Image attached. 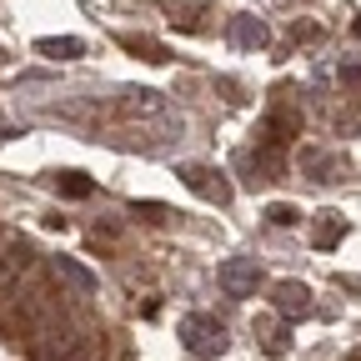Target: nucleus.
Here are the masks:
<instances>
[{
  "label": "nucleus",
  "instance_id": "obj_1",
  "mask_svg": "<svg viewBox=\"0 0 361 361\" xmlns=\"http://www.w3.org/2000/svg\"><path fill=\"white\" fill-rule=\"evenodd\" d=\"M25 271H35V246L25 236H6V241H0V296L20 291Z\"/></svg>",
  "mask_w": 361,
  "mask_h": 361
},
{
  "label": "nucleus",
  "instance_id": "obj_2",
  "mask_svg": "<svg viewBox=\"0 0 361 361\" xmlns=\"http://www.w3.org/2000/svg\"><path fill=\"white\" fill-rule=\"evenodd\" d=\"M180 336H186L191 356H221V351H226V326L216 322V316H206V311L186 316V326H180Z\"/></svg>",
  "mask_w": 361,
  "mask_h": 361
},
{
  "label": "nucleus",
  "instance_id": "obj_3",
  "mask_svg": "<svg viewBox=\"0 0 361 361\" xmlns=\"http://www.w3.org/2000/svg\"><path fill=\"white\" fill-rule=\"evenodd\" d=\"M221 286H226V296H251V291L261 286V266L246 261V256L226 261V266H221Z\"/></svg>",
  "mask_w": 361,
  "mask_h": 361
},
{
  "label": "nucleus",
  "instance_id": "obj_4",
  "mask_svg": "<svg viewBox=\"0 0 361 361\" xmlns=\"http://www.w3.org/2000/svg\"><path fill=\"white\" fill-rule=\"evenodd\" d=\"M186 186H191L196 196L216 201V206H226V201H231V186H226V180H221L211 166H191V171H186Z\"/></svg>",
  "mask_w": 361,
  "mask_h": 361
},
{
  "label": "nucleus",
  "instance_id": "obj_5",
  "mask_svg": "<svg viewBox=\"0 0 361 361\" xmlns=\"http://www.w3.org/2000/svg\"><path fill=\"white\" fill-rule=\"evenodd\" d=\"M276 311H281V316H306V311H311V291H306L301 281H281V286H276Z\"/></svg>",
  "mask_w": 361,
  "mask_h": 361
},
{
  "label": "nucleus",
  "instance_id": "obj_6",
  "mask_svg": "<svg viewBox=\"0 0 361 361\" xmlns=\"http://www.w3.org/2000/svg\"><path fill=\"white\" fill-rule=\"evenodd\" d=\"M35 51H40V56H51V61H71V56H80V40H75V35H61V40H35Z\"/></svg>",
  "mask_w": 361,
  "mask_h": 361
},
{
  "label": "nucleus",
  "instance_id": "obj_7",
  "mask_svg": "<svg viewBox=\"0 0 361 361\" xmlns=\"http://www.w3.org/2000/svg\"><path fill=\"white\" fill-rule=\"evenodd\" d=\"M341 231H346V226H341V216H322V221H316V231H311V241L322 246V251H331V246L341 241Z\"/></svg>",
  "mask_w": 361,
  "mask_h": 361
},
{
  "label": "nucleus",
  "instance_id": "obj_8",
  "mask_svg": "<svg viewBox=\"0 0 361 361\" xmlns=\"http://www.w3.org/2000/svg\"><path fill=\"white\" fill-rule=\"evenodd\" d=\"M231 40H241V45H266V25H256L251 16H236V20H231Z\"/></svg>",
  "mask_w": 361,
  "mask_h": 361
},
{
  "label": "nucleus",
  "instance_id": "obj_9",
  "mask_svg": "<svg viewBox=\"0 0 361 361\" xmlns=\"http://www.w3.org/2000/svg\"><path fill=\"white\" fill-rule=\"evenodd\" d=\"M121 45H126V51H135V56H141V61H166V51H161V45H156V40H146V35H126Z\"/></svg>",
  "mask_w": 361,
  "mask_h": 361
},
{
  "label": "nucleus",
  "instance_id": "obj_10",
  "mask_svg": "<svg viewBox=\"0 0 361 361\" xmlns=\"http://www.w3.org/2000/svg\"><path fill=\"white\" fill-rule=\"evenodd\" d=\"M56 186H61V196H90V180H85L80 171H61Z\"/></svg>",
  "mask_w": 361,
  "mask_h": 361
},
{
  "label": "nucleus",
  "instance_id": "obj_11",
  "mask_svg": "<svg viewBox=\"0 0 361 361\" xmlns=\"http://www.w3.org/2000/svg\"><path fill=\"white\" fill-rule=\"evenodd\" d=\"M156 106H161V101H156V90H130V101H126V111H141V116L156 111Z\"/></svg>",
  "mask_w": 361,
  "mask_h": 361
},
{
  "label": "nucleus",
  "instance_id": "obj_12",
  "mask_svg": "<svg viewBox=\"0 0 361 361\" xmlns=\"http://www.w3.org/2000/svg\"><path fill=\"white\" fill-rule=\"evenodd\" d=\"M266 216H271V226H296V221H301V211H296V206H286V201H281V206H271Z\"/></svg>",
  "mask_w": 361,
  "mask_h": 361
},
{
  "label": "nucleus",
  "instance_id": "obj_13",
  "mask_svg": "<svg viewBox=\"0 0 361 361\" xmlns=\"http://www.w3.org/2000/svg\"><path fill=\"white\" fill-rule=\"evenodd\" d=\"M336 130H341V135L361 130V106H356V111H341V116H336Z\"/></svg>",
  "mask_w": 361,
  "mask_h": 361
},
{
  "label": "nucleus",
  "instance_id": "obj_14",
  "mask_svg": "<svg viewBox=\"0 0 361 361\" xmlns=\"http://www.w3.org/2000/svg\"><path fill=\"white\" fill-rule=\"evenodd\" d=\"M135 216H146V221H161V216H166V206H161V201H135Z\"/></svg>",
  "mask_w": 361,
  "mask_h": 361
},
{
  "label": "nucleus",
  "instance_id": "obj_15",
  "mask_svg": "<svg viewBox=\"0 0 361 361\" xmlns=\"http://www.w3.org/2000/svg\"><path fill=\"white\" fill-rule=\"evenodd\" d=\"M196 16H201V11H176V25H180V30H201Z\"/></svg>",
  "mask_w": 361,
  "mask_h": 361
},
{
  "label": "nucleus",
  "instance_id": "obj_16",
  "mask_svg": "<svg viewBox=\"0 0 361 361\" xmlns=\"http://www.w3.org/2000/svg\"><path fill=\"white\" fill-rule=\"evenodd\" d=\"M341 80H346V85H361V66H346V71H341Z\"/></svg>",
  "mask_w": 361,
  "mask_h": 361
},
{
  "label": "nucleus",
  "instance_id": "obj_17",
  "mask_svg": "<svg viewBox=\"0 0 361 361\" xmlns=\"http://www.w3.org/2000/svg\"><path fill=\"white\" fill-rule=\"evenodd\" d=\"M356 35H361V20H356Z\"/></svg>",
  "mask_w": 361,
  "mask_h": 361
}]
</instances>
